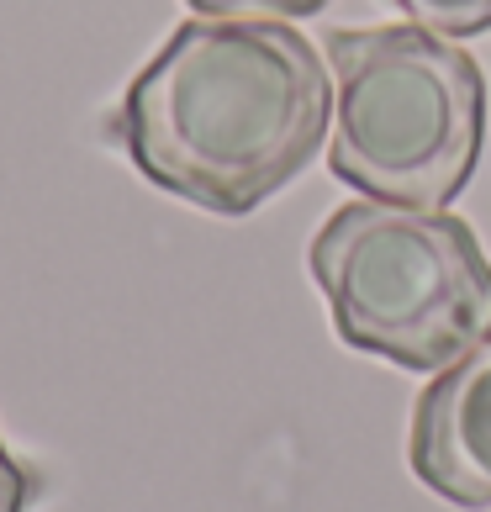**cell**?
Segmentation results:
<instances>
[{
	"instance_id": "obj_1",
	"label": "cell",
	"mask_w": 491,
	"mask_h": 512,
	"mask_svg": "<svg viewBox=\"0 0 491 512\" xmlns=\"http://www.w3.org/2000/svg\"><path fill=\"white\" fill-rule=\"evenodd\" d=\"M333 80L291 22L191 16L132 74L111 138L159 191L249 217L323 154Z\"/></svg>"
},
{
	"instance_id": "obj_2",
	"label": "cell",
	"mask_w": 491,
	"mask_h": 512,
	"mask_svg": "<svg viewBox=\"0 0 491 512\" xmlns=\"http://www.w3.org/2000/svg\"><path fill=\"white\" fill-rule=\"evenodd\" d=\"M323 59L333 74V175L370 201H455L486 143L481 64L418 22L338 27L323 37Z\"/></svg>"
},
{
	"instance_id": "obj_3",
	"label": "cell",
	"mask_w": 491,
	"mask_h": 512,
	"mask_svg": "<svg viewBox=\"0 0 491 512\" xmlns=\"http://www.w3.org/2000/svg\"><path fill=\"white\" fill-rule=\"evenodd\" d=\"M307 270L349 349L439 375L491 338V259L449 206L344 201L307 243Z\"/></svg>"
},
{
	"instance_id": "obj_4",
	"label": "cell",
	"mask_w": 491,
	"mask_h": 512,
	"mask_svg": "<svg viewBox=\"0 0 491 512\" xmlns=\"http://www.w3.org/2000/svg\"><path fill=\"white\" fill-rule=\"evenodd\" d=\"M407 465L465 512L491 507V338L423 386L407 428Z\"/></svg>"
},
{
	"instance_id": "obj_5",
	"label": "cell",
	"mask_w": 491,
	"mask_h": 512,
	"mask_svg": "<svg viewBox=\"0 0 491 512\" xmlns=\"http://www.w3.org/2000/svg\"><path fill=\"white\" fill-rule=\"evenodd\" d=\"M407 11V22H418L439 37H481L491 32V0H391Z\"/></svg>"
},
{
	"instance_id": "obj_6",
	"label": "cell",
	"mask_w": 491,
	"mask_h": 512,
	"mask_svg": "<svg viewBox=\"0 0 491 512\" xmlns=\"http://www.w3.org/2000/svg\"><path fill=\"white\" fill-rule=\"evenodd\" d=\"M196 16H254V22H296V16H317L333 0H185Z\"/></svg>"
},
{
	"instance_id": "obj_7",
	"label": "cell",
	"mask_w": 491,
	"mask_h": 512,
	"mask_svg": "<svg viewBox=\"0 0 491 512\" xmlns=\"http://www.w3.org/2000/svg\"><path fill=\"white\" fill-rule=\"evenodd\" d=\"M37 491H43V481H37L32 470L6 449V439H0V512H27L37 502Z\"/></svg>"
}]
</instances>
